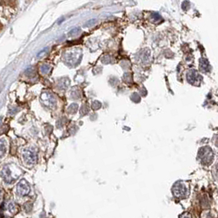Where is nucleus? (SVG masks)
Here are the masks:
<instances>
[{"instance_id": "10", "label": "nucleus", "mask_w": 218, "mask_h": 218, "mask_svg": "<svg viewBox=\"0 0 218 218\" xmlns=\"http://www.w3.org/2000/svg\"><path fill=\"white\" fill-rule=\"evenodd\" d=\"M94 23H95V20H94V19H93V20H89V22H87L85 26H91V25L94 24Z\"/></svg>"}, {"instance_id": "3", "label": "nucleus", "mask_w": 218, "mask_h": 218, "mask_svg": "<svg viewBox=\"0 0 218 218\" xmlns=\"http://www.w3.org/2000/svg\"><path fill=\"white\" fill-rule=\"evenodd\" d=\"M29 192H30V186L27 184V182L24 180L20 181L19 184H17V194L20 196H24L29 194Z\"/></svg>"}, {"instance_id": "11", "label": "nucleus", "mask_w": 218, "mask_h": 218, "mask_svg": "<svg viewBox=\"0 0 218 218\" xmlns=\"http://www.w3.org/2000/svg\"><path fill=\"white\" fill-rule=\"evenodd\" d=\"M2 197H3V193H2V190L0 189V201H1V199H2Z\"/></svg>"}, {"instance_id": "6", "label": "nucleus", "mask_w": 218, "mask_h": 218, "mask_svg": "<svg viewBox=\"0 0 218 218\" xmlns=\"http://www.w3.org/2000/svg\"><path fill=\"white\" fill-rule=\"evenodd\" d=\"M49 70H50V67H48V65H43L41 67V72L43 73H48Z\"/></svg>"}, {"instance_id": "7", "label": "nucleus", "mask_w": 218, "mask_h": 218, "mask_svg": "<svg viewBox=\"0 0 218 218\" xmlns=\"http://www.w3.org/2000/svg\"><path fill=\"white\" fill-rule=\"evenodd\" d=\"M80 28H75V29H73L72 31H71L70 32H69V35H73V34H77L79 31H80Z\"/></svg>"}, {"instance_id": "1", "label": "nucleus", "mask_w": 218, "mask_h": 218, "mask_svg": "<svg viewBox=\"0 0 218 218\" xmlns=\"http://www.w3.org/2000/svg\"><path fill=\"white\" fill-rule=\"evenodd\" d=\"M172 193L176 198H185L188 194V189L184 184L177 182L172 188Z\"/></svg>"}, {"instance_id": "2", "label": "nucleus", "mask_w": 218, "mask_h": 218, "mask_svg": "<svg viewBox=\"0 0 218 218\" xmlns=\"http://www.w3.org/2000/svg\"><path fill=\"white\" fill-rule=\"evenodd\" d=\"M23 159H24L26 164L33 165L36 162V154H34V151H32V150H25L24 153H23Z\"/></svg>"}, {"instance_id": "12", "label": "nucleus", "mask_w": 218, "mask_h": 218, "mask_svg": "<svg viewBox=\"0 0 218 218\" xmlns=\"http://www.w3.org/2000/svg\"><path fill=\"white\" fill-rule=\"evenodd\" d=\"M1 122H2V118L0 117V124H1Z\"/></svg>"}, {"instance_id": "8", "label": "nucleus", "mask_w": 218, "mask_h": 218, "mask_svg": "<svg viewBox=\"0 0 218 218\" xmlns=\"http://www.w3.org/2000/svg\"><path fill=\"white\" fill-rule=\"evenodd\" d=\"M47 49H48V48H44V49H43V50H42V51L40 52V53H38V55H37V58H40V57H41V56H42V55H44V54H45V52L47 51Z\"/></svg>"}, {"instance_id": "9", "label": "nucleus", "mask_w": 218, "mask_h": 218, "mask_svg": "<svg viewBox=\"0 0 218 218\" xmlns=\"http://www.w3.org/2000/svg\"><path fill=\"white\" fill-rule=\"evenodd\" d=\"M180 218H191V216L189 213H184L180 217Z\"/></svg>"}, {"instance_id": "4", "label": "nucleus", "mask_w": 218, "mask_h": 218, "mask_svg": "<svg viewBox=\"0 0 218 218\" xmlns=\"http://www.w3.org/2000/svg\"><path fill=\"white\" fill-rule=\"evenodd\" d=\"M1 176L3 177L5 182H7V183H11L12 181H13V179L12 177V176H11V170H9V168L7 167H5L1 171Z\"/></svg>"}, {"instance_id": "5", "label": "nucleus", "mask_w": 218, "mask_h": 218, "mask_svg": "<svg viewBox=\"0 0 218 218\" xmlns=\"http://www.w3.org/2000/svg\"><path fill=\"white\" fill-rule=\"evenodd\" d=\"M7 152V147H6V143L4 140H0V158L4 157L5 154Z\"/></svg>"}]
</instances>
